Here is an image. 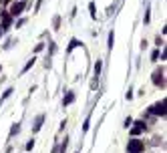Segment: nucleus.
<instances>
[{
	"label": "nucleus",
	"mask_w": 167,
	"mask_h": 153,
	"mask_svg": "<svg viewBox=\"0 0 167 153\" xmlns=\"http://www.w3.org/2000/svg\"><path fill=\"white\" fill-rule=\"evenodd\" d=\"M165 107H167V101L161 99L159 103H155V105L149 107V113L155 115V117H165Z\"/></svg>",
	"instance_id": "1"
},
{
	"label": "nucleus",
	"mask_w": 167,
	"mask_h": 153,
	"mask_svg": "<svg viewBox=\"0 0 167 153\" xmlns=\"http://www.w3.org/2000/svg\"><path fill=\"white\" fill-rule=\"evenodd\" d=\"M143 149H145V143L141 139H131L127 143V151L129 153H143Z\"/></svg>",
	"instance_id": "2"
},
{
	"label": "nucleus",
	"mask_w": 167,
	"mask_h": 153,
	"mask_svg": "<svg viewBox=\"0 0 167 153\" xmlns=\"http://www.w3.org/2000/svg\"><path fill=\"white\" fill-rule=\"evenodd\" d=\"M24 8H26V2H22V0H20V2H14V4L10 6L8 12H10V16H14V18H16V16L22 14V10H24Z\"/></svg>",
	"instance_id": "3"
},
{
	"label": "nucleus",
	"mask_w": 167,
	"mask_h": 153,
	"mask_svg": "<svg viewBox=\"0 0 167 153\" xmlns=\"http://www.w3.org/2000/svg\"><path fill=\"white\" fill-rule=\"evenodd\" d=\"M129 129H131V133H133V135H139V133H143V131L147 129V123H145V119L133 121V125H131Z\"/></svg>",
	"instance_id": "4"
},
{
	"label": "nucleus",
	"mask_w": 167,
	"mask_h": 153,
	"mask_svg": "<svg viewBox=\"0 0 167 153\" xmlns=\"http://www.w3.org/2000/svg\"><path fill=\"white\" fill-rule=\"evenodd\" d=\"M153 85L155 87H165V79H163V69H157V71L153 73Z\"/></svg>",
	"instance_id": "5"
},
{
	"label": "nucleus",
	"mask_w": 167,
	"mask_h": 153,
	"mask_svg": "<svg viewBox=\"0 0 167 153\" xmlns=\"http://www.w3.org/2000/svg\"><path fill=\"white\" fill-rule=\"evenodd\" d=\"M43 123H44V115H38L36 121H34V125H32V133H38L40 127H43Z\"/></svg>",
	"instance_id": "6"
},
{
	"label": "nucleus",
	"mask_w": 167,
	"mask_h": 153,
	"mask_svg": "<svg viewBox=\"0 0 167 153\" xmlns=\"http://www.w3.org/2000/svg\"><path fill=\"white\" fill-rule=\"evenodd\" d=\"M72 101H75V93H72V91H69L67 95H65V99H62V105L67 107V105H71Z\"/></svg>",
	"instance_id": "7"
},
{
	"label": "nucleus",
	"mask_w": 167,
	"mask_h": 153,
	"mask_svg": "<svg viewBox=\"0 0 167 153\" xmlns=\"http://www.w3.org/2000/svg\"><path fill=\"white\" fill-rule=\"evenodd\" d=\"M10 24H12V16L6 14V12H2V26H4V28H8Z\"/></svg>",
	"instance_id": "8"
},
{
	"label": "nucleus",
	"mask_w": 167,
	"mask_h": 153,
	"mask_svg": "<svg viewBox=\"0 0 167 153\" xmlns=\"http://www.w3.org/2000/svg\"><path fill=\"white\" fill-rule=\"evenodd\" d=\"M76 47H81V43H79V40H76V38H72L71 43H69V48H67V53H71L72 48H76Z\"/></svg>",
	"instance_id": "9"
},
{
	"label": "nucleus",
	"mask_w": 167,
	"mask_h": 153,
	"mask_svg": "<svg viewBox=\"0 0 167 153\" xmlns=\"http://www.w3.org/2000/svg\"><path fill=\"white\" fill-rule=\"evenodd\" d=\"M12 93H14V91H12V89H6V91L2 93V97H0V103H2V101H6V99H8L10 95H12Z\"/></svg>",
	"instance_id": "10"
},
{
	"label": "nucleus",
	"mask_w": 167,
	"mask_h": 153,
	"mask_svg": "<svg viewBox=\"0 0 167 153\" xmlns=\"http://www.w3.org/2000/svg\"><path fill=\"white\" fill-rule=\"evenodd\" d=\"M18 131H20V123H14V125H12V129H10V137H14Z\"/></svg>",
	"instance_id": "11"
},
{
	"label": "nucleus",
	"mask_w": 167,
	"mask_h": 153,
	"mask_svg": "<svg viewBox=\"0 0 167 153\" xmlns=\"http://www.w3.org/2000/svg\"><path fill=\"white\" fill-rule=\"evenodd\" d=\"M101 67H103V62L97 61V62H95V76H99V75H101Z\"/></svg>",
	"instance_id": "12"
},
{
	"label": "nucleus",
	"mask_w": 167,
	"mask_h": 153,
	"mask_svg": "<svg viewBox=\"0 0 167 153\" xmlns=\"http://www.w3.org/2000/svg\"><path fill=\"white\" fill-rule=\"evenodd\" d=\"M32 65H34V58H30V61H28V62H26V65H24L22 73H26V71H28V69H30V67H32Z\"/></svg>",
	"instance_id": "13"
},
{
	"label": "nucleus",
	"mask_w": 167,
	"mask_h": 153,
	"mask_svg": "<svg viewBox=\"0 0 167 153\" xmlns=\"http://www.w3.org/2000/svg\"><path fill=\"white\" fill-rule=\"evenodd\" d=\"M113 44H115V34L109 32V48H113Z\"/></svg>",
	"instance_id": "14"
},
{
	"label": "nucleus",
	"mask_w": 167,
	"mask_h": 153,
	"mask_svg": "<svg viewBox=\"0 0 167 153\" xmlns=\"http://www.w3.org/2000/svg\"><path fill=\"white\" fill-rule=\"evenodd\" d=\"M89 10H91V16H93V18H97V12H95V4H93V2L89 4Z\"/></svg>",
	"instance_id": "15"
},
{
	"label": "nucleus",
	"mask_w": 167,
	"mask_h": 153,
	"mask_svg": "<svg viewBox=\"0 0 167 153\" xmlns=\"http://www.w3.org/2000/svg\"><path fill=\"white\" fill-rule=\"evenodd\" d=\"M89 123H91V117L85 119V125H83V131H89Z\"/></svg>",
	"instance_id": "16"
},
{
	"label": "nucleus",
	"mask_w": 167,
	"mask_h": 153,
	"mask_svg": "<svg viewBox=\"0 0 167 153\" xmlns=\"http://www.w3.org/2000/svg\"><path fill=\"white\" fill-rule=\"evenodd\" d=\"M131 125H133V119H131V117H127V119H125V125H123V127H127V129H129Z\"/></svg>",
	"instance_id": "17"
},
{
	"label": "nucleus",
	"mask_w": 167,
	"mask_h": 153,
	"mask_svg": "<svg viewBox=\"0 0 167 153\" xmlns=\"http://www.w3.org/2000/svg\"><path fill=\"white\" fill-rule=\"evenodd\" d=\"M24 149H26V151H32V149H34V141H28V143H26V147H24Z\"/></svg>",
	"instance_id": "18"
},
{
	"label": "nucleus",
	"mask_w": 167,
	"mask_h": 153,
	"mask_svg": "<svg viewBox=\"0 0 167 153\" xmlns=\"http://www.w3.org/2000/svg\"><path fill=\"white\" fill-rule=\"evenodd\" d=\"M151 58H153V61H157V58H159V50H153V53H151Z\"/></svg>",
	"instance_id": "19"
},
{
	"label": "nucleus",
	"mask_w": 167,
	"mask_h": 153,
	"mask_svg": "<svg viewBox=\"0 0 167 153\" xmlns=\"http://www.w3.org/2000/svg\"><path fill=\"white\" fill-rule=\"evenodd\" d=\"M43 48H44V44H43V43H40V44H36V48H34V53H40Z\"/></svg>",
	"instance_id": "20"
},
{
	"label": "nucleus",
	"mask_w": 167,
	"mask_h": 153,
	"mask_svg": "<svg viewBox=\"0 0 167 153\" xmlns=\"http://www.w3.org/2000/svg\"><path fill=\"white\" fill-rule=\"evenodd\" d=\"M4 32H6V28H4V26H0V36H4Z\"/></svg>",
	"instance_id": "21"
},
{
	"label": "nucleus",
	"mask_w": 167,
	"mask_h": 153,
	"mask_svg": "<svg viewBox=\"0 0 167 153\" xmlns=\"http://www.w3.org/2000/svg\"><path fill=\"white\" fill-rule=\"evenodd\" d=\"M76 153H79V151H76Z\"/></svg>",
	"instance_id": "22"
}]
</instances>
